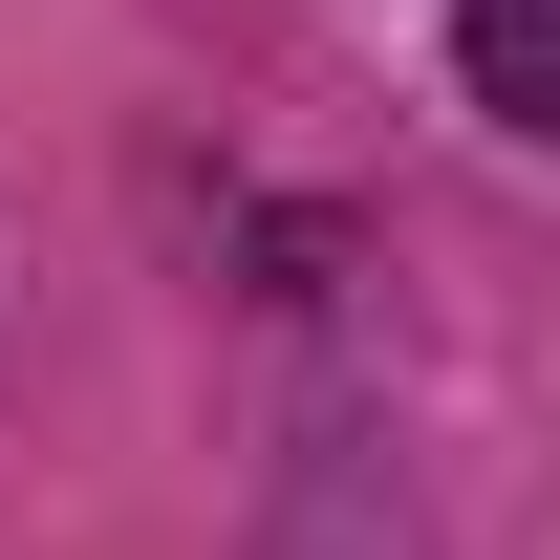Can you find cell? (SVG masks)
<instances>
[{
	"label": "cell",
	"instance_id": "1",
	"mask_svg": "<svg viewBox=\"0 0 560 560\" xmlns=\"http://www.w3.org/2000/svg\"><path fill=\"white\" fill-rule=\"evenodd\" d=\"M475 108L495 130H560V0H475Z\"/></svg>",
	"mask_w": 560,
	"mask_h": 560
}]
</instances>
